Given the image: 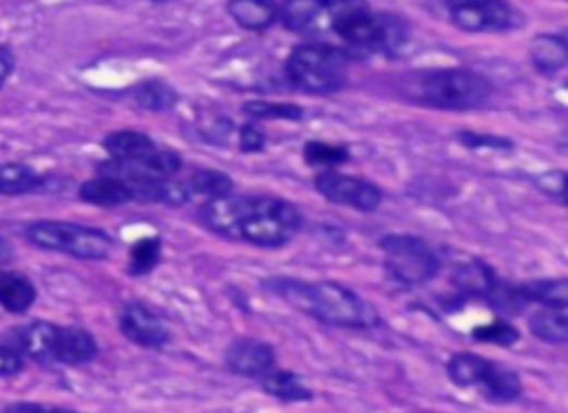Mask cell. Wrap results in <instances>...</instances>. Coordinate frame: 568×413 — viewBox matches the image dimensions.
<instances>
[{"label":"cell","instance_id":"obj_2","mask_svg":"<svg viewBox=\"0 0 568 413\" xmlns=\"http://www.w3.org/2000/svg\"><path fill=\"white\" fill-rule=\"evenodd\" d=\"M265 289H269L274 296H278L300 314H306L334 327L373 329L383 323L380 314H377V309L371 303H366L355 291L340 282H309L289 276H278L267 280Z\"/></svg>","mask_w":568,"mask_h":413},{"label":"cell","instance_id":"obj_18","mask_svg":"<svg viewBox=\"0 0 568 413\" xmlns=\"http://www.w3.org/2000/svg\"><path fill=\"white\" fill-rule=\"evenodd\" d=\"M36 287L34 282L19 274L0 269V307L10 314H27L36 303Z\"/></svg>","mask_w":568,"mask_h":413},{"label":"cell","instance_id":"obj_37","mask_svg":"<svg viewBox=\"0 0 568 413\" xmlns=\"http://www.w3.org/2000/svg\"><path fill=\"white\" fill-rule=\"evenodd\" d=\"M14 65H16V58H14L12 49L0 45V85H3V81H8L12 76Z\"/></svg>","mask_w":568,"mask_h":413},{"label":"cell","instance_id":"obj_24","mask_svg":"<svg viewBox=\"0 0 568 413\" xmlns=\"http://www.w3.org/2000/svg\"><path fill=\"white\" fill-rule=\"evenodd\" d=\"M520 293L524 303H537L542 307L553 309H566L568 307V282L566 278H546V280H533L520 287Z\"/></svg>","mask_w":568,"mask_h":413},{"label":"cell","instance_id":"obj_31","mask_svg":"<svg viewBox=\"0 0 568 413\" xmlns=\"http://www.w3.org/2000/svg\"><path fill=\"white\" fill-rule=\"evenodd\" d=\"M473 338L475 340H482V342H493V344H501V347H509L513 342L520 340V333L513 325H509L507 320H495L491 325H484V327H478L473 331Z\"/></svg>","mask_w":568,"mask_h":413},{"label":"cell","instance_id":"obj_4","mask_svg":"<svg viewBox=\"0 0 568 413\" xmlns=\"http://www.w3.org/2000/svg\"><path fill=\"white\" fill-rule=\"evenodd\" d=\"M411 87L420 102L447 111H471L486 105L493 96L491 81L467 68L424 72Z\"/></svg>","mask_w":568,"mask_h":413},{"label":"cell","instance_id":"obj_38","mask_svg":"<svg viewBox=\"0 0 568 413\" xmlns=\"http://www.w3.org/2000/svg\"><path fill=\"white\" fill-rule=\"evenodd\" d=\"M152 3H167V0H152Z\"/></svg>","mask_w":568,"mask_h":413},{"label":"cell","instance_id":"obj_30","mask_svg":"<svg viewBox=\"0 0 568 413\" xmlns=\"http://www.w3.org/2000/svg\"><path fill=\"white\" fill-rule=\"evenodd\" d=\"M304 158L309 165H315V167H336V165H342L349 160V149L313 141L304 147Z\"/></svg>","mask_w":568,"mask_h":413},{"label":"cell","instance_id":"obj_29","mask_svg":"<svg viewBox=\"0 0 568 413\" xmlns=\"http://www.w3.org/2000/svg\"><path fill=\"white\" fill-rule=\"evenodd\" d=\"M160 254H162V245H160L158 239H143V241H138L132 247V254H130V271L134 276L149 274L158 265Z\"/></svg>","mask_w":568,"mask_h":413},{"label":"cell","instance_id":"obj_19","mask_svg":"<svg viewBox=\"0 0 568 413\" xmlns=\"http://www.w3.org/2000/svg\"><path fill=\"white\" fill-rule=\"evenodd\" d=\"M531 63L540 74L553 76L568 65V45L561 34H540L531 42Z\"/></svg>","mask_w":568,"mask_h":413},{"label":"cell","instance_id":"obj_35","mask_svg":"<svg viewBox=\"0 0 568 413\" xmlns=\"http://www.w3.org/2000/svg\"><path fill=\"white\" fill-rule=\"evenodd\" d=\"M535 183H537V187H540L544 194H548V196H553V198H557V201H564L566 175H564L561 169L546 171V173L537 175V181H535Z\"/></svg>","mask_w":568,"mask_h":413},{"label":"cell","instance_id":"obj_5","mask_svg":"<svg viewBox=\"0 0 568 413\" xmlns=\"http://www.w3.org/2000/svg\"><path fill=\"white\" fill-rule=\"evenodd\" d=\"M289 83L306 94H334L349 81V56L331 45H298L285 63Z\"/></svg>","mask_w":568,"mask_h":413},{"label":"cell","instance_id":"obj_25","mask_svg":"<svg viewBox=\"0 0 568 413\" xmlns=\"http://www.w3.org/2000/svg\"><path fill=\"white\" fill-rule=\"evenodd\" d=\"M529 327L533 336L548 344H566L568 342V318L566 309L542 307L529 318Z\"/></svg>","mask_w":568,"mask_h":413},{"label":"cell","instance_id":"obj_12","mask_svg":"<svg viewBox=\"0 0 568 413\" xmlns=\"http://www.w3.org/2000/svg\"><path fill=\"white\" fill-rule=\"evenodd\" d=\"M120 331L134 344L145 349H160L169 342L165 320L143 303H130L120 314Z\"/></svg>","mask_w":568,"mask_h":413},{"label":"cell","instance_id":"obj_1","mask_svg":"<svg viewBox=\"0 0 568 413\" xmlns=\"http://www.w3.org/2000/svg\"><path fill=\"white\" fill-rule=\"evenodd\" d=\"M203 222L231 241L276 250L291 243L302 229V214L289 201L274 196L227 194L201 209Z\"/></svg>","mask_w":568,"mask_h":413},{"label":"cell","instance_id":"obj_14","mask_svg":"<svg viewBox=\"0 0 568 413\" xmlns=\"http://www.w3.org/2000/svg\"><path fill=\"white\" fill-rule=\"evenodd\" d=\"M280 21L295 34H311L327 27V0H285Z\"/></svg>","mask_w":568,"mask_h":413},{"label":"cell","instance_id":"obj_22","mask_svg":"<svg viewBox=\"0 0 568 413\" xmlns=\"http://www.w3.org/2000/svg\"><path fill=\"white\" fill-rule=\"evenodd\" d=\"M45 185V179L27 165L3 162L0 165V196H25Z\"/></svg>","mask_w":568,"mask_h":413},{"label":"cell","instance_id":"obj_10","mask_svg":"<svg viewBox=\"0 0 568 413\" xmlns=\"http://www.w3.org/2000/svg\"><path fill=\"white\" fill-rule=\"evenodd\" d=\"M315 190L334 205H342L355 211H375L383 205V192L377 185L358 179V175L340 173L334 169L321 171L315 175Z\"/></svg>","mask_w":568,"mask_h":413},{"label":"cell","instance_id":"obj_15","mask_svg":"<svg viewBox=\"0 0 568 413\" xmlns=\"http://www.w3.org/2000/svg\"><path fill=\"white\" fill-rule=\"evenodd\" d=\"M227 12L246 32H267L280 21L276 0H227Z\"/></svg>","mask_w":568,"mask_h":413},{"label":"cell","instance_id":"obj_33","mask_svg":"<svg viewBox=\"0 0 568 413\" xmlns=\"http://www.w3.org/2000/svg\"><path fill=\"white\" fill-rule=\"evenodd\" d=\"M265 145H267V136H265L263 127L256 121H249L246 125H242V130H240V149L244 154L263 151Z\"/></svg>","mask_w":568,"mask_h":413},{"label":"cell","instance_id":"obj_27","mask_svg":"<svg viewBox=\"0 0 568 413\" xmlns=\"http://www.w3.org/2000/svg\"><path fill=\"white\" fill-rule=\"evenodd\" d=\"M134 100L147 111H169L178 105V94L165 81H145L134 89Z\"/></svg>","mask_w":568,"mask_h":413},{"label":"cell","instance_id":"obj_28","mask_svg":"<svg viewBox=\"0 0 568 413\" xmlns=\"http://www.w3.org/2000/svg\"><path fill=\"white\" fill-rule=\"evenodd\" d=\"M242 113H246L251 121H302L304 109L291 102H267V100H251L242 105Z\"/></svg>","mask_w":568,"mask_h":413},{"label":"cell","instance_id":"obj_17","mask_svg":"<svg viewBox=\"0 0 568 413\" xmlns=\"http://www.w3.org/2000/svg\"><path fill=\"white\" fill-rule=\"evenodd\" d=\"M56 336H58V325L36 320L32 325H27L25 329H21V333H19L21 353H25V356H29L38 365H45V367L56 365V361H53Z\"/></svg>","mask_w":568,"mask_h":413},{"label":"cell","instance_id":"obj_9","mask_svg":"<svg viewBox=\"0 0 568 413\" xmlns=\"http://www.w3.org/2000/svg\"><path fill=\"white\" fill-rule=\"evenodd\" d=\"M451 23L467 34H501L524 25L507 0H445Z\"/></svg>","mask_w":568,"mask_h":413},{"label":"cell","instance_id":"obj_39","mask_svg":"<svg viewBox=\"0 0 568 413\" xmlns=\"http://www.w3.org/2000/svg\"><path fill=\"white\" fill-rule=\"evenodd\" d=\"M0 250H3V239H0Z\"/></svg>","mask_w":568,"mask_h":413},{"label":"cell","instance_id":"obj_6","mask_svg":"<svg viewBox=\"0 0 568 413\" xmlns=\"http://www.w3.org/2000/svg\"><path fill=\"white\" fill-rule=\"evenodd\" d=\"M27 239L34 247L68 254L78 260H105L113 241L102 229L76 224V222H60V220H38L27 227Z\"/></svg>","mask_w":568,"mask_h":413},{"label":"cell","instance_id":"obj_7","mask_svg":"<svg viewBox=\"0 0 568 413\" xmlns=\"http://www.w3.org/2000/svg\"><path fill=\"white\" fill-rule=\"evenodd\" d=\"M449 378L462 389H478L486 400L507 404L520 398L522 380L511 367L478 353H456L447 365Z\"/></svg>","mask_w":568,"mask_h":413},{"label":"cell","instance_id":"obj_11","mask_svg":"<svg viewBox=\"0 0 568 413\" xmlns=\"http://www.w3.org/2000/svg\"><path fill=\"white\" fill-rule=\"evenodd\" d=\"M225 365L235 376L261 378L276 367V351L263 340L238 338L225 351Z\"/></svg>","mask_w":568,"mask_h":413},{"label":"cell","instance_id":"obj_16","mask_svg":"<svg viewBox=\"0 0 568 413\" xmlns=\"http://www.w3.org/2000/svg\"><path fill=\"white\" fill-rule=\"evenodd\" d=\"M78 196L83 203L105 207V209L134 203L132 185L120 179H113V175H107V173H98L96 179L83 183L78 190Z\"/></svg>","mask_w":568,"mask_h":413},{"label":"cell","instance_id":"obj_26","mask_svg":"<svg viewBox=\"0 0 568 413\" xmlns=\"http://www.w3.org/2000/svg\"><path fill=\"white\" fill-rule=\"evenodd\" d=\"M182 183L192 198L205 196L207 201H212V198H220V196H227L233 192V181L227 173H222L218 169H198Z\"/></svg>","mask_w":568,"mask_h":413},{"label":"cell","instance_id":"obj_8","mask_svg":"<svg viewBox=\"0 0 568 413\" xmlns=\"http://www.w3.org/2000/svg\"><path fill=\"white\" fill-rule=\"evenodd\" d=\"M385 267L389 276L402 284L415 287L433 280L439 271V260L426 241L409 233H391L380 241Z\"/></svg>","mask_w":568,"mask_h":413},{"label":"cell","instance_id":"obj_32","mask_svg":"<svg viewBox=\"0 0 568 413\" xmlns=\"http://www.w3.org/2000/svg\"><path fill=\"white\" fill-rule=\"evenodd\" d=\"M458 141L469 147V149H513V143L501 138V136H491V134H473V132H460Z\"/></svg>","mask_w":568,"mask_h":413},{"label":"cell","instance_id":"obj_3","mask_svg":"<svg viewBox=\"0 0 568 413\" xmlns=\"http://www.w3.org/2000/svg\"><path fill=\"white\" fill-rule=\"evenodd\" d=\"M327 25L349 47L396 53L409 40V23L391 12H373L366 0H327Z\"/></svg>","mask_w":568,"mask_h":413},{"label":"cell","instance_id":"obj_13","mask_svg":"<svg viewBox=\"0 0 568 413\" xmlns=\"http://www.w3.org/2000/svg\"><path fill=\"white\" fill-rule=\"evenodd\" d=\"M98 356V342L87 329L81 327H58L53 361L56 365L81 367Z\"/></svg>","mask_w":568,"mask_h":413},{"label":"cell","instance_id":"obj_20","mask_svg":"<svg viewBox=\"0 0 568 413\" xmlns=\"http://www.w3.org/2000/svg\"><path fill=\"white\" fill-rule=\"evenodd\" d=\"M258 380H261V387L265 393H269L271 398H278L282 402H309L313 398V393L304 385V380L287 369L274 367Z\"/></svg>","mask_w":568,"mask_h":413},{"label":"cell","instance_id":"obj_21","mask_svg":"<svg viewBox=\"0 0 568 413\" xmlns=\"http://www.w3.org/2000/svg\"><path fill=\"white\" fill-rule=\"evenodd\" d=\"M499 278L493 274L491 267H486L480 260H471L467 265H460L454 271V284L462 291L469 293V296H478V299H486L495 291Z\"/></svg>","mask_w":568,"mask_h":413},{"label":"cell","instance_id":"obj_36","mask_svg":"<svg viewBox=\"0 0 568 413\" xmlns=\"http://www.w3.org/2000/svg\"><path fill=\"white\" fill-rule=\"evenodd\" d=\"M3 413H76V411L62 409V406H47L38 402H14Z\"/></svg>","mask_w":568,"mask_h":413},{"label":"cell","instance_id":"obj_34","mask_svg":"<svg viewBox=\"0 0 568 413\" xmlns=\"http://www.w3.org/2000/svg\"><path fill=\"white\" fill-rule=\"evenodd\" d=\"M25 369V359L19 349L0 344V378L16 376Z\"/></svg>","mask_w":568,"mask_h":413},{"label":"cell","instance_id":"obj_23","mask_svg":"<svg viewBox=\"0 0 568 413\" xmlns=\"http://www.w3.org/2000/svg\"><path fill=\"white\" fill-rule=\"evenodd\" d=\"M102 147L109 151L111 158L132 160V158L149 156L156 149V143L147 134H143V132L120 130V132H111L102 141Z\"/></svg>","mask_w":568,"mask_h":413}]
</instances>
